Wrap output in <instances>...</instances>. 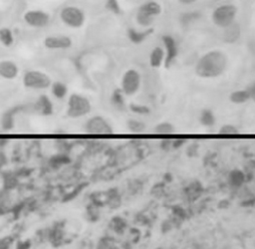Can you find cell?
<instances>
[{
    "instance_id": "1",
    "label": "cell",
    "mask_w": 255,
    "mask_h": 249,
    "mask_svg": "<svg viewBox=\"0 0 255 249\" xmlns=\"http://www.w3.org/2000/svg\"><path fill=\"white\" fill-rule=\"evenodd\" d=\"M228 66V57L225 52L214 49L205 52L194 67L195 75L201 79H216L224 74Z\"/></svg>"
},
{
    "instance_id": "2",
    "label": "cell",
    "mask_w": 255,
    "mask_h": 249,
    "mask_svg": "<svg viewBox=\"0 0 255 249\" xmlns=\"http://www.w3.org/2000/svg\"><path fill=\"white\" fill-rule=\"evenodd\" d=\"M163 6L156 0L142 4L136 14V21L142 27H150L162 14Z\"/></svg>"
},
{
    "instance_id": "3",
    "label": "cell",
    "mask_w": 255,
    "mask_h": 249,
    "mask_svg": "<svg viewBox=\"0 0 255 249\" xmlns=\"http://www.w3.org/2000/svg\"><path fill=\"white\" fill-rule=\"evenodd\" d=\"M238 8L234 4H222L216 7L211 13V20L215 26L225 29L235 23Z\"/></svg>"
},
{
    "instance_id": "4",
    "label": "cell",
    "mask_w": 255,
    "mask_h": 249,
    "mask_svg": "<svg viewBox=\"0 0 255 249\" xmlns=\"http://www.w3.org/2000/svg\"><path fill=\"white\" fill-rule=\"evenodd\" d=\"M92 110L90 100L80 94L70 95L67 103V116L71 119H79L87 116Z\"/></svg>"
},
{
    "instance_id": "5",
    "label": "cell",
    "mask_w": 255,
    "mask_h": 249,
    "mask_svg": "<svg viewBox=\"0 0 255 249\" xmlns=\"http://www.w3.org/2000/svg\"><path fill=\"white\" fill-rule=\"evenodd\" d=\"M22 82L25 88L31 90H45L52 85L50 76L39 70H29L25 72Z\"/></svg>"
},
{
    "instance_id": "6",
    "label": "cell",
    "mask_w": 255,
    "mask_h": 249,
    "mask_svg": "<svg viewBox=\"0 0 255 249\" xmlns=\"http://www.w3.org/2000/svg\"><path fill=\"white\" fill-rule=\"evenodd\" d=\"M61 21L73 29L81 28L86 22L84 11L77 6H66L60 12Z\"/></svg>"
},
{
    "instance_id": "7",
    "label": "cell",
    "mask_w": 255,
    "mask_h": 249,
    "mask_svg": "<svg viewBox=\"0 0 255 249\" xmlns=\"http://www.w3.org/2000/svg\"><path fill=\"white\" fill-rule=\"evenodd\" d=\"M142 85V76L136 69H128L122 76L121 91L125 96L136 95Z\"/></svg>"
},
{
    "instance_id": "8",
    "label": "cell",
    "mask_w": 255,
    "mask_h": 249,
    "mask_svg": "<svg viewBox=\"0 0 255 249\" xmlns=\"http://www.w3.org/2000/svg\"><path fill=\"white\" fill-rule=\"evenodd\" d=\"M85 131L91 135L107 136L114 133V129L110 122L102 116H94L85 124Z\"/></svg>"
},
{
    "instance_id": "9",
    "label": "cell",
    "mask_w": 255,
    "mask_h": 249,
    "mask_svg": "<svg viewBox=\"0 0 255 249\" xmlns=\"http://www.w3.org/2000/svg\"><path fill=\"white\" fill-rule=\"evenodd\" d=\"M50 14L44 10L31 9L24 13V22L33 28H43L46 27L50 22Z\"/></svg>"
},
{
    "instance_id": "10",
    "label": "cell",
    "mask_w": 255,
    "mask_h": 249,
    "mask_svg": "<svg viewBox=\"0 0 255 249\" xmlns=\"http://www.w3.org/2000/svg\"><path fill=\"white\" fill-rule=\"evenodd\" d=\"M44 47L49 50H67L73 45L72 39L66 35H50L43 41Z\"/></svg>"
},
{
    "instance_id": "11",
    "label": "cell",
    "mask_w": 255,
    "mask_h": 249,
    "mask_svg": "<svg viewBox=\"0 0 255 249\" xmlns=\"http://www.w3.org/2000/svg\"><path fill=\"white\" fill-rule=\"evenodd\" d=\"M19 74V67L12 60L0 61V77L4 80H14Z\"/></svg>"
},
{
    "instance_id": "12",
    "label": "cell",
    "mask_w": 255,
    "mask_h": 249,
    "mask_svg": "<svg viewBox=\"0 0 255 249\" xmlns=\"http://www.w3.org/2000/svg\"><path fill=\"white\" fill-rule=\"evenodd\" d=\"M163 42L164 45L166 47L165 53H166V64L170 65L173 59L176 57L177 54V48H176V43L174 41V39L170 36V35H165L163 36Z\"/></svg>"
},
{
    "instance_id": "13",
    "label": "cell",
    "mask_w": 255,
    "mask_h": 249,
    "mask_svg": "<svg viewBox=\"0 0 255 249\" xmlns=\"http://www.w3.org/2000/svg\"><path fill=\"white\" fill-rule=\"evenodd\" d=\"M253 97V92L248 89L236 90L230 93L229 101L234 105H243Z\"/></svg>"
},
{
    "instance_id": "14",
    "label": "cell",
    "mask_w": 255,
    "mask_h": 249,
    "mask_svg": "<svg viewBox=\"0 0 255 249\" xmlns=\"http://www.w3.org/2000/svg\"><path fill=\"white\" fill-rule=\"evenodd\" d=\"M36 111L43 116H50L53 113V104L47 96H40L35 103Z\"/></svg>"
},
{
    "instance_id": "15",
    "label": "cell",
    "mask_w": 255,
    "mask_h": 249,
    "mask_svg": "<svg viewBox=\"0 0 255 249\" xmlns=\"http://www.w3.org/2000/svg\"><path fill=\"white\" fill-rule=\"evenodd\" d=\"M166 60L165 49L162 47H155L150 53V65L153 68H160Z\"/></svg>"
},
{
    "instance_id": "16",
    "label": "cell",
    "mask_w": 255,
    "mask_h": 249,
    "mask_svg": "<svg viewBox=\"0 0 255 249\" xmlns=\"http://www.w3.org/2000/svg\"><path fill=\"white\" fill-rule=\"evenodd\" d=\"M14 34L12 30L8 27L0 28V43L4 47L9 48L14 44Z\"/></svg>"
},
{
    "instance_id": "17",
    "label": "cell",
    "mask_w": 255,
    "mask_h": 249,
    "mask_svg": "<svg viewBox=\"0 0 255 249\" xmlns=\"http://www.w3.org/2000/svg\"><path fill=\"white\" fill-rule=\"evenodd\" d=\"M15 109H11L6 111L1 118V126L5 130H10L14 126V116H15Z\"/></svg>"
},
{
    "instance_id": "18",
    "label": "cell",
    "mask_w": 255,
    "mask_h": 249,
    "mask_svg": "<svg viewBox=\"0 0 255 249\" xmlns=\"http://www.w3.org/2000/svg\"><path fill=\"white\" fill-rule=\"evenodd\" d=\"M154 131L158 135H170L175 132V128L170 122H162L156 125Z\"/></svg>"
},
{
    "instance_id": "19",
    "label": "cell",
    "mask_w": 255,
    "mask_h": 249,
    "mask_svg": "<svg viewBox=\"0 0 255 249\" xmlns=\"http://www.w3.org/2000/svg\"><path fill=\"white\" fill-rule=\"evenodd\" d=\"M51 91L55 98L63 99L68 93V88L62 82H55V83H52L51 85Z\"/></svg>"
},
{
    "instance_id": "20",
    "label": "cell",
    "mask_w": 255,
    "mask_h": 249,
    "mask_svg": "<svg viewBox=\"0 0 255 249\" xmlns=\"http://www.w3.org/2000/svg\"><path fill=\"white\" fill-rule=\"evenodd\" d=\"M199 121L204 127H212L215 124V116L211 110H203L199 116Z\"/></svg>"
},
{
    "instance_id": "21",
    "label": "cell",
    "mask_w": 255,
    "mask_h": 249,
    "mask_svg": "<svg viewBox=\"0 0 255 249\" xmlns=\"http://www.w3.org/2000/svg\"><path fill=\"white\" fill-rule=\"evenodd\" d=\"M228 179L232 186H240L245 180V175L240 170H233L229 173Z\"/></svg>"
},
{
    "instance_id": "22",
    "label": "cell",
    "mask_w": 255,
    "mask_h": 249,
    "mask_svg": "<svg viewBox=\"0 0 255 249\" xmlns=\"http://www.w3.org/2000/svg\"><path fill=\"white\" fill-rule=\"evenodd\" d=\"M218 133L220 135H224V136H234L239 133V130L237 129L236 126H234L232 124H225L220 127Z\"/></svg>"
},
{
    "instance_id": "23",
    "label": "cell",
    "mask_w": 255,
    "mask_h": 249,
    "mask_svg": "<svg viewBox=\"0 0 255 249\" xmlns=\"http://www.w3.org/2000/svg\"><path fill=\"white\" fill-rule=\"evenodd\" d=\"M225 30H227V31H226V36H225V38H226V40H227L228 42H233V41H235V40L238 39V37H239V35H240V28H238V26H235V23L231 25V31H232V32H230V30H229L228 27L225 28Z\"/></svg>"
},
{
    "instance_id": "24",
    "label": "cell",
    "mask_w": 255,
    "mask_h": 249,
    "mask_svg": "<svg viewBox=\"0 0 255 249\" xmlns=\"http://www.w3.org/2000/svg\"><path fill=\"white\" fill-rule=\"evenodd\" d=\"M129 127L133 132H142L143 130H145V125L138 121H131L129 123Z\"/></svg>"
},
{
    "instance_id": "25",
    "label": "cell",
    "mask_w": 255,
    "mask_h": 249,
    "mask_svg": "<svg viewBox=\"0 0 255 249\" xmlns=\"http://www.w3.org/2000/svg\"><path fill=\"white\" fill-rule=\"evenodd\" d=\"M177 1L182 5H191V4L195 3L197 0H177Z\"/></svg>"
}]
</instances>
